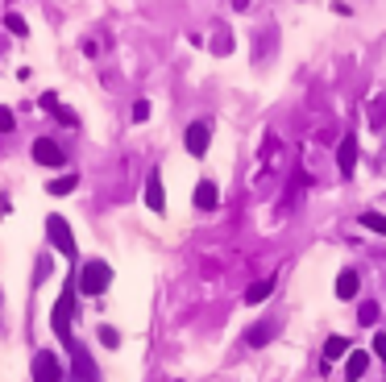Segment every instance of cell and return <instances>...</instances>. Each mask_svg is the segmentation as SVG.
<instances>
[{
	"label": "cell",
	"mask_w": 386,
	"mask_h": 382,
	"mask_svg": "<svg viewBox=\"0 0 386 382\" xmlns=\"http://www.w3.org/2000/svg\"><path fill=\"white\" fill-rule=\"evenodd\" d=\"M270 336H274V324H254V329L245 333V341H250V345H266Z\"/></svg>",
	"instance_id": "cell-18"
},
{
	"label": "cell",
	"mask_w": 386,
	"mask_h": 382,
	"mask_svg": "<svg viewBox=\"0 0 386 382\" xmlns=\"http://www.w3.org/2000/svg\"><path fill=\"white\" fill-rule=\"evenodd\" d=\"M357 320H361V324H378V303H374V299H366V303L357 308Z\"/></svg>",
	"instance_id": "cell-19"
},
{
	"label": "cell",
	"mask_w": 386,
	"mask_h": 382,
	"mask_svg": "<svg viewBox=\"0 0 386 382\" xmlns=\"http://www.w3.org/2000/svg\"><path fill=\"white\" fill-rule=\"evenodd\" d=\"M208 138H212V125H208V121H195V125H187V133H183L187 154H191V158H204V154H208Z\"/></svg>",
	"instance_id": "cell-5"
},
{
	"label": "cell",
	"mask_w": 386,
	"mask_h": 382,
	"mask_svg": "<svg viewBox=\"0 0 386 382\" xmlns=\"http://www.w3.org/2000/svg\"><path fill=\"white\" fill-rule=\"evenodd\" d=\"M349 353H353V349H349L345 336H328V341H324V357H328V362H333V357H349Z\"/></svg>",
	"instance_id": "cell-13"
},
{
	"label": "cell",
	"mask_w": 386,
	"mask_h": 382,
	"mask_svg": "<svg viewBox=\"0 0 386 382\" xmlns=\"http://www.w3.org/2000/svg\"><path fill=\"white\" fill-rule=\"evenodd\" d=\"M357 220H361V229H370V233H382V237H386V216H382V212H361Z\"/></svg>",
	"instance_id": "cell-14"
},
{
	"label": "cell",
	"mask_w": 386,
	"mask_h": 382,
	"mask_svg": "<svg viewBox=\"0 0 386 382\" xmlns=\"http://www.w3.org/2000/svg\"><path fill=\"white\" fill-rule=\"evenodd\" d=\"M216 199H220V195H216V183L212 179H200V187H195V208H200V212H212Z\"/></svg>",
	"instance_id": "cell-9"
},
{
	"label": "cell",
	"mask_w": 386,
	"mask_h": 382,
	"mask_svg": "<svg viewBox=\"0 0 386 382\" xmlns=\"http://www.w3.org/2000/svg\"><path fill=\"white\" fill-rule=\"evenodd\" d=\"M75 183H79V179H75V175H63V179H50V195H71V191H75Z\"/></svg>",
	"instance_id": "cell-16"
},
{
	"label": "cell",
	"mask_w": 386,
	"mask_h": 382,
	"mask_svg": "<svg viewBox=\"0 0 386 382\" xmlns=\"http://www.w3.org/2000/svg\"><path fill=\"white\" fill-rule=\"evenodd\" d=\"M4 29H8V34H21V38H25V17H21V13H8V17H4Z\"/></svg>",
	"instance_id": "cell-21"
},
{
	"label": "cell",
	"mask_w": 386,
	"mask_h": 382,
	"mask_svg": "<svg viewBox=\"0 0 386 382\" xmlns=\"http://www.w3.org/2000/svg\"><path fill=\"white\" fill-rule=\"evenodd\" d=\"M382 125H386V96H378L370 104V129H382Z\"/></svg>",
	"instance_id": "cell-17"
},
{
	"label": "cell",
	"mask_w": 386,
	"mask_h": 382,
	"mask_svg": "<svg viewBox=\"0 0 386 382\" xmlns=\"http://www.w3.org/2000/svg\"><path fill=\"white\" fill-rule=\"evenodd\" d=\"M146 208H150V212H167V191H162V179H158V171L146 179Z\"/></svg>",
	"instance_id": "cell-7"
},
{
	"label": "cell",
	"mask_w": 386,
	"mask_h": 382,
	"mask_svg": "<svg viewBox=\"0 0 386 382\" xmlns=\"http://www.w3.org/2000/svg\"><path fill=\"white\" fill-rule=\"evenodd\" d=\"M357 291H361V279H357L353 270H341V275H337V299H353Z\"/></svg>",
	"instance_id": "cell-11"
},
{
	"label": "cell",
	"mask_w": 386,
	"mask_h": 382,
	"mask_svg": "<svg viewBox=\"0 0 386 382\" xmlns=\"http://www.w3.org/2000/svg\"><path fill=\"white\" fill-rule=\"evenodd\" d=\"M71 308H75V283L63 286V295H58V308L50 312V324H54V333H58V341L71 349L75 341H71Z\"/></svg>",
	"instance_id": "cell-2"
},
{
	"label": "cell",
	"mask_w": 386,
	"mask_h": 382,
	"mask_svg": "<svg viewBox=\"0 0 386 382\" xmlns=\"http://www.w3.org/2000/svg\"><path fill=\"white\" fill-rule=\"evenodd\" d=\"M374 357H382V362H386V333L374 336Z\"/></svg>",
	"instance_id": "cell-26"
},
{
	"label": "cell",
	"mask_w": 386,
	"mask_h": 382,
	"mask_svg": "<svg viewBox=\"0 0 386 382\" xmlns=\"http://www.w3.org/2000/svg\"><path fill=\"white\" fill-rule=\"evenodd\" d=\"M96 336H100V341H104L108 349H117V345H121V333H117L112 324H100V329H96Z\"/></svg>",
	"instance_id": "cell-20"
},
{
	"label": "cell",
	"mask_w": 386,
	"mask_h": 382,
	"mask_svg": "<svg viewBox=\"0 0 386 382\" xmlns=\"http://www.w3.org/2000/svg\"><path fill=\"white\" fill-rule=\"evenodd\" d=\"M38 104H42L46 112H54V108H58L63 100H58V96H54V92H42V100H38Z\"/></svg>",
	"instance_id": "cell-25"
},
{
	"label": "cell",
	"mask_w": 386,
	"mask_h": 382,
	"mask_svg": "<svg viewBox=\"0 0 386 382\" xmlns=\"http://www.w3.org/2000/svg\"><path fill=\"white\" fill-rule=\"evenodd\" d=\"M370 370V353H361V349H353L349 357H345V378H361Z\"/></svg>",
	"instance_id": "cell-10"
},
{
	"label": "cell",
	"mask_w": 386,
	"mask_h": 382,
	"mask_svg": "<svg viewBox=\"0 0 386 382\" xmlns=\"http://www.w3.org/2000/svg\"><path fill=\"white\" fill-rule=\"evenodd\" d=\"M34 382H67V370H63V362L42 349V353H34Z\"/></svg>",
	"instance_id": "cell-4"
},
{
	"label": "cell",
	"mask_w": 386,
	"mask_h": 382,
	"mask_svg": "<svg viewBox=\"0 0 386 382\" xmlns=\"http://www.w3.org/2000/svg\"><path fill=\"white\" fill-rule=\"evenodd\" d=\"M34 162H38V166H63L58 142H54V138H38V142H34Z\"/></svg>",
	"instance_id": "cell-6"
},
{
	"label": "cell",
	"mask_w": 386,
	"mask_h": 382,
	"mask_svg": "<svg viewBox=\"0 0 386 382\" xmlns=\"http://www.w3.org/2000/svg\"><path fill=\"white\" fill-rule=\"evenodd\" d=\"M13 129H17V117H13V108L0 104V133H13Z\"/></svg>",
	"instance_id": "cell-22"
},
{
	"label": "cell",
	"mask_w": 386,
	"mask_h": 382,
	"mask_svg": "<svg viewBox=\"0 0 386 382\" xmlns=\"http://www.w3.org/2000/svg\"><path fill=\"white\" fill-rule=\"evenodd\" d=\"M233 8H250V0H233Z\"/></svg>",
	"instance_id": "cell-27"
},
{
	"label": "cell",
	"mask_w": 386,
	"mask_h": 382,
	"mask_svg": "<svg viewBox=\"0 0 386 382\" xmlns=\"http://www.w3.org/2000/svg\"><path fill=\"white\" fill-rule=\"evenodd\" d=\"M54 117H58V121H63V125H71V129H75V125H79V117H75V112H71V108H63V104H58V108H54Z\"/></svg>",
	"instance_id": "cell-24"
},
{
	"label": "cell",
	"mask_w": 386,
	"mask_h": 382,
	"mask_svg": "<svg viewBox=\"0 0 386 382\" xmlns=\"http://www.w3.org/2000/svg\"><path fill=\"white\" fill-rule=\"evenodd\" d=\"M46 233H50L54 249H58L63 258H75V237H71V225H67L58 212H50V216H46Z\"/></svg>",
	"instance_id": "cell-3"
},
{
	"label": "cell",
	"mask_w": 386,
	"mask_h": 382,
	"mask_svg": "<svg viewBox=\"0 0 386 382\" xmlns=\"http://www.w3.org/2000/svg\"><path fill=\"white\" fill-rule=\"evenodd\" d=\"M108 283H112V266L108 262H84L79 266V279H75V286L84 291V295H104L108 291Z\"/></svg>",
	"instance_id": "cell-1"
},
{
	"label": "cell",
	"mask_w": 386,
	"mask_h": 382,
	"mask_svg": "<svg viewBox=\"0 0 386 382\" xmlns=\"http://www.w3.org/2000/svg\"><path fill=\"white\" fill-rule=\"evenodd\" d=\"M212 54H233V34H229L224 25L212 34Z\"/></svg>",
	"instance_id": "cell-15"
},
{
	"label": "cell",
	"mask_w": 386,
	"mask_h": 382,
	"mask_svg": "<svg viewBox=\"0 0 386 382\" xmlns=\"http://www.w3.org/2000/svg\"><path fill=\"white\" fill-rule=\"evenodd\" d=\"M270 291H274V279H257V283H250V291H245V303L254 308L262 299H270Z\"/></svg>",
	"instance_id": "cell-12"
},
{
	"label": "cell",
	"mask_w": 386,
	"mask_h": 382,
	"mask_svg": "<svg viewBox=\"0 0 386 382\" xmlns=\"http://www.w3.org/2000/svg\"><path fill=\"white\" fill-rule=\"evenodd\" d=\"M133 121H137V125L150 121V100H137V104H133Z\"/></svg>",
	"instance_id": "cell-23"
},
{
	"label": "cell",
	"mask_w": 386,
	"mask_h": 382,
	"mask_svg": "<svg viewBox=\"0 0 386 382\" xmlns=\"http://www.w3.org/2000/svg\"><path fill=\"white\" fill-rule=\"evenodd\" d=\"M353 166H357V142H353V138H341V145H337V171L349 179Z\"/></svg>",
	"instance_id": "cell-8"
}]
</instances>
